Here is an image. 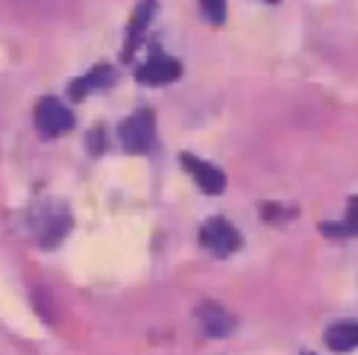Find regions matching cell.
I'll use <instances>...</instances> for the list:
<instances>
[{
    "label": "cell",
    "instance_id": "cell-1",
    "mask_svg": "<svg viewBox=\"0 0 358 355\" xmlns=\"http://www.w3.org/2000/svg\"><path fill=\"white\" fill-rule=\"evenodd\" d=\"M71 229V212L65 203H41L33 209V232L41 247H56Z\"/></svg>",
    "mask_w": 358,
    "mask_h": 355
},
{
    "label": "cell",
    "instance_id": "cell-2",
    "mask_svg": "<svg viewBox=\"0 0 358 355\" xmlns=\"http://www.w3.org/2000/svg\"><path fill=\"white\" fill-rule=\"evenodd\" d=\"M117 138H121L124 150L129 153H147L156 141V117L150 109H141L136 115H129L127 121L117 126Z\"/></svg>",
    "mask_w": 358,
    "mask_h": 355
},
{
    "label": "cell",
    "instance_id": "cell-3",
    "mask_svg": "<svg viewBox=\"0 0 358 355\" xmlns=\"http://www.w3.org/2000/svg\"><path fill=\"white\" fill-rule=\"evenodd\" d=\"M200 244L208 249L212 256H232L238 247H241V235H238V229L229 224V220L223 217H212L206 220L203 229H200Z\"/></svg>",
    "mask_w": 358,
    "mask_h": 355
},
{
    "label": "cell",
    "instance_id": "cell-4",
    "mask_svg": "<svg viewBox=\"0 0 358 355\" xmlns=\"http://www.w3.org/2000/svg\"><path fill=\"white\" fill-rule=\"evenodd\" d=\"M36 126L41 136H62V132H68L73 126V115L71 109L65 106L62 100L56 97H41L36 103Z\"/></svg>",
    "mask_w": 358,
    "mask_h": 355
},
{
    "label": "cell",
    "instance_id": "cell-5",
    "mask_svg": "<svg viewBox=\"0 0 358 355\" xmlns=\"http://www.w3.org/2000/svg\"><path fill=\"white\" fill-rule=\"evenodd\" d=\"M179 73H182V65H179L173 56L153 50L150 59L138 68L136 77H138V82H147V85H165V82L179 80Z\"/></svg>",
    "mask_w": 358,
    "mask_h": 355
},
{
    "label": "cell",
    "instance_id": "cell-6",
    "mask_svg": "<svg viewBox=\"0 0 358 355\" xmlns=\"http://www.w3.org/2000/svg\"><path fill=\"white\" fill-rule=\"evenodd\" d=\"M182 168L194 176V182H197V188L203 191V194H220L223 188H227V173H223L217 165H212V161H203L197 156H182Z\"/></svg>",
    "mask_w": 358,
    "mask_h": 355
},
{
    "label": "cell",
    "instance_id": "cell-7",
    "mask_svg": "<svg viewBox=\"0 0 358 355\" xmlns=\"http://www.w3.org/2000/svg\"><path fill=\"white\" fill-rule=\"evenodd\" d=\"M197 320H200V329H203L208 338H227V335H232V329H235V317H232L220 303H212V300L200 303Z\"/></svg>",
    "mask_w": 358,
    "mask_h": 355
},
{
    "label": "cell",
    "instance_id": "cell-8",
    "mask_svg": "<svg viewBox=\"0 0 358 355\" xmlns=\"http://www.w3.org/2000/svg\"><path fill=\"white\" fill-rule=\"evenodd\" d=\"M112 82H115L112 65L100 62V65H94V71H88L85 77H80V80L71 82V97H73V100H83L88 92H103V88H109Z\"/></svg>",
    "mask_w": 358,
    "mask_h": 355
},
{
    "label": "cell",
    "instance_id": "cell-9",
    "mask_svg": "<svg viewBox=\"0 0 358 355\" xmlns=\"http://www.w3.org/2000/svg\"><path fill=\"white\" fill-rule=\"evenodd\" d=\"M320 232L326 235V238H355V235H358V197H352L347 203L344 220H335V224H320Z\"/></svg>",
    "mask_w": 358,
    "mask_h": 355
},
{
    "label": "cell",
    "instance_id": "cell-10",
    "mask_svg": "<svg viewBox=\"0 0 358 355\" xmlns=\"http://www.w3.org/2000/svg\"><path fill=\"white\" fill-rule=\"evenodd\" d=\"M326 344L335 352H350L358 349V323H335L326 329Z\"/></svg>",
    "mask_w": 358,
    "mask_h": 355
},
{
    "label": "cell",
    "instance_id": "cell-11",
    "mask_svg": "<svg viewBox=\"0 0 358 355\" xmlns=\"http://www.w3.org/2000/svg\"><path fill=\"white\" fill-rule=\"evenodd\" d=\"M150 15H153V0H144V3L136 9V15H132V24H129V44H127V59L132 56V48L138 44V33H144V27L150 24Z\"/></svg>",
    "mask_w": 358,
    "mask_h": 355
},
{
    "label": "cell",
    "instance_id": "cell-12",
    "mask_svg": "<svg viewBox=\"0 0 358 355\" xmlns=\"http://www.w3.org/2000/svg\"><path fill=\"white\" fill-rule=\"evenodd\" d=\"M200 12L208 24H223L227 21V0H200Z\"/></svg>",
    "mask_w": 358,
    "mask_h": 355
},
{
    "label": "cell",
    "instance_id": "cell-13",
    "mask_svg": "<svg viewBox=\"0 0 358 355\" xmlns=\"http://www.w3.org/2000/svg\"><path fill=\"white\" fill-rule=\"evenodd\" d=\"M267 3H279V0H267Z\"/></svg>",
    "mask_w": 358,
    "mask_h": 355
},
{
    "label": "cell",
    "instance_id": "cell-14",
    "mask_svg": "<svg viewBox=\"0 0 358 355\" xmlns=\"http://www.w3.org/2000/svg\"><path fill=\"white\" fill-rule=\"evenodd\" d=\"M303 355H315V352H303Z\"/></svg>",
    "mask_w": 358,
    "mask_h": 355
}]
</instances>
